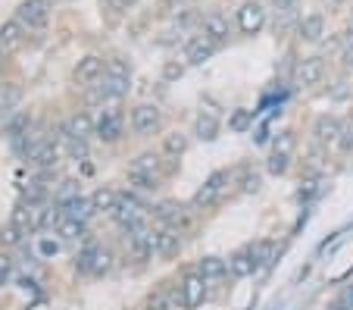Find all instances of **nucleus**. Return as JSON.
<instances>
[{
  "label": "nucleus",
  "instance_id": "nucleus-11",
  "mask_svg": "<svg viewBox=\"0 0 353 310\" xmlns=\"http://www.w3.org/2000/svg\"><path fill=\"white\" fill-rule=\"evenodd\" d=\"M216 50H219V44H216V41H210L207 35L200 32V35H194V38L185 44V63H188V66H203L207 60H213Z\"/></svg>",
  "mask_w": 353,
  "mask_h": 310
},
{
  "label": "nucleus",
  "instance_id": "nucleus-36",
  "mask_svg": "<svg viewBox=\"0 0 353 310\" xmlns=\"http://www.w3.org/2000/svg\"><path fill=\"white\" fill-rule=\"evenodd\" d=\"M300 185H303V188L297 191L300 201H313V197L322 191V182H319V179H307V182H300Z\"/></svg>",
  "mask_w": 353,
  "mask_h": 310
},
{
  "label": "nucleus",
  "instance_id": "nucleus-12",
  "mask_svg": "<svg viewBox=\"0 0 353 310\" xmlns=\"http://www.w3.org/2000/svg\"><path fill=\"white\" fill-rule=\"evenodd\" d=\"M256 270H260V260H256L250 244H247V248H238L232 257H228V276L232 279H250Z\"/></svg>",
  "mask_w": 353,
  "mask_h": 310
},
{
  "label": "nucleus",
  "instance_id": "nucleus-2",
  "mask_svg": "<svg viewBox=\"0 0 353 310\" xmlns=\"http://www.w3.org/2000/svg\"><path fill=\"white\" fill-rule=\"evenodd\" d=\"M94 135L103 144H116L125 138V116L119 107H100V113L94 116Z\"/></svg>",
  "mask_w": 353,
  "mask_h": 310
},
{
  "label": "nucleus",
  "instance_id": "nucleus-18",
  "mask_svg": "<svg viewBox=\"0 0 353 310\" xmlns=\"http://www.w3.org/2000/svg\"><path fill=\"white\" fill-rule=\"evenodd\" d=\"M163 169V154L160 151H144L128 163V175H160Z\"/></svg>",
  "mask_w": 353,
  "mask_h": 310
},
{
  "label": "nucleus",
  "instance_id": "nucleus-42",
  "mask_svg": "<svg viewBox=\"0 0 353 310\" xmlns=\"http://www.w3.org/2000/svg\"><path fill=\"white\" fill-rule=\"evenodd\" d=\"M144 310H163V307H160V304H150V307H144Z\"/></svg>",
  "mask_w": 353,
  "mask_h": 310
},
{
  "label": "nucleus",
  "instance_id": "nucleus-3",
  "mask_svg": "<svg viewBox=\"0 0 353 310\" xmlns=\"http://www.w3.org/2000/svg\"><path fill=\"white\" fill-rule=\"evenodd\" d=\"M128 126L138 138H154L163 128V110L157 104H138V107H132Z\"/></svg>",
  "mask_w": 353,
  "mask_h": 310
},
{
  "label": "nucleus",
  "instance_id": "nucleus-19",
  "mask_svg": "<svg viewBox=\"0 0 353 310\" xmlns=\"http://www.w3.org/2000/svg\"><path fill=\"white\" fill-rule=\"evenodd\" d=\"M28 163H32V166H38V169H54L57 163H60V148H57L54 142H41L38 148H34V154L28 157Z\"/></svg>",
  "mask_w": 353,
  "mask_h": 310
},
{
  "label": "nucleus",
  "instance_id": "nucleus-38",
  "mask_svg": "<svg viewBox=\"0 0 353 310\" xmlns=\"http://www.w3.org/2000/svg\"><path fill=\"white\" fill-rule=\"evenodd\" d=\"M341 301H344V307H347V310H353V282L344 289V295H341Z\"/></svg>",
  "mask_w": 353,
  "mask_h": 310
},
{
  "label": "nucleus",
  "instance_id": "nucleus-23",
  "mask_svg": "<svg viewBox=\"0 0 353 310\" xmlns=\"http://www.w3.org/2000/svg\"><path fill=\"white\" fill-rule=\"evenodd\" d=\"M119 201H122L119 191H116V188H103V185H100V188L91 195V204H94V210H97V213H113V210L119 207Z\"/></svg>",
  "mask_w": 353,
  "mask_h": 310
},
{
  "label": "nucleus",
  "instance_id": "nucleus-30",
  "mask_svg": "<svg viewBox=\"0 0 353 310\" xmlns=\"http://www.w3.org/2000/svg\"><path fill=\"white\" fill-rule=\"evenodd\" d=\"M250 248H254L256 260H260V270H263V267H269V263L275 260V254H279V244L269 242V238H260V242H254Z\"/></svg>",
  "mask_w": 353,
  "mask_h": 310
},
{
  "label": "nucleus",
  "instance_id": "nucleus-9",
  "mask_svg": "<svg viewBox=\"0 0 353 310\" xmlns=\"http://www.w3.org/2000/svg\"><path fill=\"white\" fill-rule=\"evenodd\" d=\"M103 75H107V60H103V57H97V54L81 57V60L75 63V69H72V79L79 81V85H85V88L97 85Z\"/></svg>",
  "mask_w": 353,
  "mask_h": 310
},
{
  "label": "nucleus",
  "instance_id": "nucleus-41",
  "mask_svg": "<svg viewBox=\"0 0 353 310\" xmlns=\"http://www.w3.org/2000/svg\"><path fill=\"white\" fill-rule=\"evenodd\" d=\"M281 7H294V3H297V0H279Z\"/></svg>",
  "mask_w": 353,
  "mask_h": 310
},
{
  "label": "nucleus",
  "instance_id": "nucleus-22",
  "mask_svg": "<svg viewBox=\"0 0 353 310\" xmlns=\"http://www.w3.org/2000/svg\"><path fill=\"white\" fill-rule=\"evenodd\" d=\"M188 144H191L188 132H179V128H175V132H166V135H163L160 154H163V157H172V160H179V157L188 151Z\"/></svg>",
  "mask_w": 353,
  "mask_h": 310
},
{
  "label": "nucleus",
  "instance_id": "nucleus-40",
  "mask_svg": "<svg viewBox=\"0 0 353 310\" xmlns=\"http://www.w3.org/2000/svg\"><path fill=\"white\" fill-rule=\"evenodd\" d=\"M110 7H113V10H122V7H125V0H110Z\"/></svg>",
  "mask_w": 353,
  "mask_h": 310
},
{
  "label": "nucleus",
  "instance_id": "nucleus-43",
  "mask_svg": "<svg viewBox=\"0 0 353 310\" xmlns=\"http://www.w3.org/2000/svg\"><path fill=\"white\" fill-rule=\"evenodd\" d=\"M175 3H181V0H175Z\"/></svg>",
  "mask_w": 353,
  "mask_h": 310
},
{
  "label": "nucleus",
  "instance_id": "nucleus-5",
  "mask_svg": "<svg viewBox=\"0 0 353 310\" xmlns=\"http://www.w3.org/2000/svg\"><path fill=\"white\" fill-rule=\"evenodd\" d=\"M207 279L200 276L197 270H188L185 276L179 279V301L185 304L188 310H194V307H200V304L207 301Z\"/></svg>",
  "mask_w": 353,
  "mask_h": 310
},
{
  "label": "nucleus",
  "instance_id": "nucleus-29",
  "mask_svg": "<svg viewBox=\"0 0 353 310\" xmlns=\"http://www.w3.org/2000/svg\"><path fill=\"white\" fill-rule=\"evenodd\" d=\"M19 97H22L19 85H16V81H7V85L0 88V113H13V107L19 104Z\"/></svg>",
  "mask_w": 353,
  "mask_h": 310
},
{
  "label": "nucleus",
  "instance_id": "nucleus-31",
  "mask_svg": "<svg viewBox=\"0 0 353 310\" xmlns=\"http://www.w3.org/2000/svg\"><path fill=\"white\" fill-rule=\"evenodd\" d=\"M272 151L294 157V151H297V132H294V128H285V132H279V138L272 142Z\"/></svg>",
  "mask_w": 353,
  "mask_h": 310
},
{
  "label": "nucleus",
  "instance_id": "nucleus-32",
  "mask_svg": "<svg viewBox=\"0 0 353 310\" xmlns=\"http://www.w3.org/2000/svg\"><path fill=\"white\" fill-rule=\"evenodd\" d=\"M107 75H113V79H132V63L125 60V57H110L107 60Z\"/></svg>",
  "mask_w": 353,
  "mask_h": 310
},
{
  "label": "nucleus",
  "instance_id": "nucleus-7",
  "mask_svg": "<svg viewBox=\"0 0 353 310\" xmlns=\"http://www.w3.org/2000/svg\"><path fill=\"white\" fill-rule=\"evenodd\" d=\"M263 26H266V7H263L260 0H244V3L238 7V28H241V35L254 38V35L263 32Z\"/></svg>",
  "mask_w": 353,
  "mask_h": 310
},
{
  "label": "nucleus",
  "instance_id": "nucleus-35",
  "mask_svg": "<svg viewBox=\"0 0 353 310\" xmlns=\"http://www.w3.org/2000/svg\"><path fill=\"white\" fill-rule=\"evenodd\" d=\"M338 151L347 157L353 154V119H344V128H341V138H338Z\"/></svg>",
  "mask_w": 353,
  "mask_h": 310
},
{
  "label": "nucleus",
  "instance_id": "nucleus-20",
  "mask_svg": "<svg viewBox=\"0 0 353 310\" xmlns=\"http://www.w3.org/2000/svg\"><path fill=\"white\" fill-rule=\"evenodd\" d=\"M297 32H300V38H303V41L316 44V41L325 35V16H322V13H307L303 19H300Z\"/></svg>",
  "mask_w": 353,
  "mask_h": 310
},
{
  "label": "nucleus",
  "instance_id": "nucleus-39",
  "mask_svg": "<svg viewBox=\"0 0 353 310\" xmlns=\"http://www.w3.org/2000/svg\"><path fill=\"white\" fill-rule=\"evenodd\" d=\"M344 41H347V50H353V26H350V32H347Z\"/></svg>",
  "mask_w": 353,
  "mask_h": 310
},
{
  "label": "nucleus",
  "instance_id": "nucleus-37",
  "mask_svg": "<svg viewBox=\"0 0 353 310\" xmlns=\"http://www.w3.org/2000/svg\"><path fill=\"white\" fill-rule=\"evenodd\" d=\"M10 276H13V257H10V254H0V285H7Z\"/></svg>",
  "mask_w": 353,
  "mask_h": 310
},
{
  "label": "nucleus",
  "instance_id": "nucleus-13",
  "mask_svg": "<svg viewBox=\"0 0 353 310\" xmlns=\"http://www.w3.org/2000/svg\"><path fill=\"white\" fill-rule=\"evenodd\" d=\"M63 135H66V142H88L94 135V116L88 110H75L63 126Z\"/></svg>",
  "mask_w": 353,
  "mask_h": 310
},
{
  "label": "nucleus",
  "instance_id": "nucleus-4",
  "mask_svg": "<svg viewBox=\"0 0 353 310\" xmlns=\"http://www.w3.org/2000/svg\"><path fill=\"white\" fill-rule=\"evenodd\" d=\"M228 185H232V173H228V169H216L207 182H203V188H197V195L191 197V204L197 210L213 207V204L222 201V195L228 191Z\"/></svg>",
  "mask_w": 353,
  "mask_h": 310
},
{
  "label": "nucleus",
  "instance_id": "nucleus-10",
  "mask_svg": "<svg viewBox=\"0 0 353 310\" xmlns=\"http://www.w3.org/2000/svg\"><path fill=\"white\" fill-rule=\"evenodd\" d=\"M16 19L26 28H44L50 19V0H22L16 10Z\"/></svg>",
  "mask_w": 353,
  "mask_h": 310
},
{
  "label": "nucleus",
  "instance_id": "nucleus-16",
  "mask_svg": "<svg viewBox=\"0 0 353 310\" xmlns=\"http://www.w3.org/2000/svg\"><path fill=\"white\" fill-rule=\"evenodd\" d=\"M194 270L207 279V282H222V279L228 276V257H216V254L200 257Z\"/></svg>",
  "mask_w": 353,
  "mask_h": 310
},
{
  "label": "nucleus",
  "instance_id": "nucleus-14",
  "mask_svg": "<svg viewBox=\"0 0 353 310\" xmlns=\"http://www.w3.org/2000/svg\"><path fill=\"white\" fill-rule=\"evenodd\" d=\"M325 60L322 57H307V60H300V66H297V81L303 88H316V85H322L325 81Z\"/></svg>",
  "mask_w": 353,
  "mask_h": 310
},
{
  "label": "nucleus",
  "instance_id": "nucleus-17",
  "mask_svg": "<svg viewBox=\"0 0 353 310\" xmlns=\"http://www.w3.org/2000/svg\"><path fill=\"white\" fill-rule=\"evenodd\" d=\"M222 132V122L216 113H210V110H200L197 116H194V135L200 138V142H216Z\"/></svg>",
  "mask_w": 353,
  "mask_h": 310
},
{
  "label": "nucleus",
  "instance_id": "nucleus-33",
  "mask_svg": "<svg viewBox=\"0 0 353 310\" xmlns=\"http://www.w3.org/2000/svg\"><path fill=\"white\" fill-rule=\"evenodd\" d=\"M185 69H188V63H185V57H181V60H179V57H172V60H166V63H163V81H179L181 79V75H185Z\"/></svg>",
  "mask_w": 353,
  "mask_h": 310
},
{
  "label": "nucleus",
  "instance_id": "nucleus-15",
  "mask_svg": "<svg viewBox=\"0 0 353 310\" xmlns=\"http://www.w3.org/2000/svg\"><path fill=\"white\" fill-rule=\"evenodd\" d=\"M200 32L207 35L210 41H216V44L228 41V35H232V26H228V16H225V13H219V10L207 13V16H203V22H200Z\"/></svg>",
  "mask_w": 353,
  "mask_h": 310
},
{
  "label": "nucleus",
  "instance_id": "nucleus-25",
  "mask_svg": "<svg viewBox=\"0 0 353 310\" xmlns=\"http://www.w3.org/2000/svg\"><path fill=\"white\" fill-rule=\"evenodd\" d=\"M28 128H32V113H28V110H19V113H13L7 119V135L16 138V142L28 135Z\"/></svg>",
  "mask_w": 353,
  "mask_h": 310
},
{
  "label": "nucleus",
  "instance_id": "nucleus-28",
  "mask_svg": "<svg viewBox=\"0 0 353 310\" xmlns=\"http://www.w3.org/2000/svg\"><path fill=\"white\" fill-rule=\"evenodd\" d=\"M241 195H256L263 188V173L254 166H244V175H241Z\"/></svg>",
  "mask_w": 353,
  "mask_h": 310
},
{
  "label": "nucleus",
  "instance_id": "nucleus-6",
  "mask_svg": "<svg viewBox=\"0 0 353 310\" xmlns=\"http://www.w3.org/2000/svg\"><path fill=\"white\" fill-rule=\"evenodd\" d=\"M341 128H344V119H341V116H334V113H322L319 119L313 122V142L319 144L322 151L338 148Z\"/></svg>",
  "mask_w": 353,
  "mask_h": 310
},
{
  "label": "nucleus",
  "instance_id": "nucleus-21",
  "mask_svg": "<svg viewBox=\"0 0 353 310\" xmlns=\"http://www.w3.org/2000/svg\"><path fill=\"white\" fill-rule=\"evenodd\" d=\"M26 35H28V28L13 16V19H7L0 26V48H19L22 41H26Z\"/></svg>",
  "mask_w": 353,
  "mask_h": 310
},
{
  "label": "nucleus",
  "instance_id": "nucleus-26",
  "mask_svg": "<svg viewBox=\"0 0 353 310\" xmlns=\"http://www.w3.org/2000/svg\"><path fill=\"white\" fill-rule=\"evenodd\" d=\"M228 128H232L234 135H244V132H250L254 128V110H232V116H228Z\"/></svg>",
  "mask_w": 353,
  "mask_h": 310
},
{
  "label": "nucleus",
  "instance_id": "nucleus-8",
  "mask_svg": "<svg viewBox=\"0 0 353 310\" xmlns=\"http://www.w3.org/2000/svg\"><path fill=\"white\" fill-rule=\"evenodd\" d=\"M181 251V229L179 226H157L154 229V254L160 260H172Z\"/></svg>",
  "mask_w": 353,
  "mask_h": 310
},
{
  "label": "nucleus",
  "instance_id": "nucleus-27",
  "mask_svg": "<svg viewBox=\"0 0 353 310\" xmlns=\"http://www.w3.org/2000/svg\"><path fill=\"white\" fill-rule=\"evenodd\" d=\"M85 226L88 223H79V220H72V216H63L60 226H57V235H60L63 242H75V238L85 235Z\"/></svg>",
  "mask_w": 353,
  "mask_h": 310
},
{
  "label": "nucleus",
  "instance_id": "nucleus-1",
  "mask_svg": "<svg viewBox=\"0 0 353 310\" xmlns=\"http://www.w3.org/2000/svg\"><path fill=\"white\" fill-rule=\"evenodd\" d=\"M113 251L107 248V244H85L79 254V273L81 276H91V279H100L107 276L110 270H113Z\"/></svg>",
  "mask_w": 353,
  "mask_h": 310
},
{
  "label": "nucleus",
  "instance_id": "nucleus-34",
  "mask_svg": "<svg viewBox=\"0 0 353 310\" xmlns=\"http://www.w3.org/2000/svg\"><path fill=\"white\" fill-rule=\"evenodd\" d=\"M291 160L294 157H288V154H279V151H269V160H266V169L272 175H285L288 169H291Z\"/></svg>",
  "mask_w": 353,
  "mask_h": 310
},
{
  "label": "nucleus",
  "instance_id": "nucleus-24",
  "mask_svg": "<svg viewBox=\"0 0 353 310\" xmlns=\"http://www.w3.org/2000/svg\"><path fill=\"white\" fill-rule=\"evenodd\" d=\"M63 210H66V216H72V220H79V223H88L97 210H94V204H91V197H75V201H69V204H63Z\"/></svg>",
  "mask_w": 353,
  "mask_h": 310
}]
</instances>
